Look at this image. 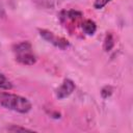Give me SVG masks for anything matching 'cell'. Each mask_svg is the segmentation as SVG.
I'll use <instances>...</instances> for the list:
<instances>
[{
    "label": "cell",
    "instance_id": "obj_3",
    "mask_svg": "<svg viewBox=\"0 0 133 133\" xmlns=\"http://www.w3.org/2000/svg\"><path fill=\"white\" fill-rule=\"evenodd\" d=\"M38 32H39V35L44 39H46L47 42L51 43L55 47H58L59 49H62L63 50V49H66L70 46V43L65 38L55 35L52 31H49L47 29H38Z\"/></svg>",
    "mask_w": 133,
    "mask_h": 133
},
{
    "label": "cell",
    "instance_id": "obj_9",
    "mask_svg": "<svg viewBox=\"0 0 133 133\" xmlns=\"http://www.w3.org/2000/svg\"><path fill=\"white\" fill-rule=\"evenodd\" d=\"M112 91H113L112 87L109 86V85H106V86H104V87L102 88V90H101V95H102V97H103L104 99H107L108 97L111 96Z\"/></svg>",
    "mask_w": 133,
    "mask_h": 133
},
{
    "label": "cell",
    "instance_id": "obj_11",
    "mask_svg": "<svg viewBox=\"0 0 133 133\" xmlns=\"http://www.w3.org/2000/svg\"><path fill=\"white\" fill-rule=\"evenodd\" d=\"M111 0H95L94 1V7L96 9H101L103 8L108 2H110Z\"/></svg>",
    "mask_w": 133,
    "mask_h": 133
},
{
    "label": "cell",
    "instance_id": "obj_5",
    "mask_svg": "<svg viewBox=\"0 0 133 133\" xmlns=\"http://www.w3.org/2000/svg\"><path fill=\"white\" fill-rule=\"evenodd\" d=\"M81 19H82V12H80L78 10H74V9L63 10L60 14V21L63 24L72 23L75 26V24H77Z\"/></svg>",
    "mask_w": 133,
    "mask_h": 133
},
{
    "label": "cell",
    "instance_id": "obj_10",
    "mask_svg": "<svg viewBox=\"0 0 133 133\" xmlns=\"http://www.w3.org/2000/svg\"><path fill=\"white\" fill-rule=\"evenodd\" d=\"M7 130L8 131H11V132H25V131L31 132L32 131L31 129H27V128H24V127H19V126H16V125H12V126L8 127Z\"/></svg>",
    "mask_w": 133,
    "mask_h": 133
},
{
    "label": "cell",
    "instance_id": "obj_1",
    "mask_svg": "<svg viewBox=\"0 0 133 133\" xmlns=\"http://www.w3.org/2000/svg\"><path fill=\"white\" fill-rule=\"evenodd\" d=\"M0 105L19 113H27L32 108L28 99L10 92H0Z\"/></svg>",
    "mask_w": 133,
    "mask_h": 133
},
{
    "label": "cell",
    "instance_id": "obj_4",
    "mask_svg": "<svg viewBox=\"0 0 133 133\" xmlns=\"http://www.w3.org/2000/svg\"><path fill=\"white\" fill-rule=\"evenodd\" d=\"M75 88H76V85L71 79H64L62 84L56 89V97L59 100L64 99L69 97L75 90Z\"/></svg>",
    "mask_w": 133,
    "mask_h": 133
},
{
    "label": "cell",
    "instance_id": "obj_8",
    "mask_svg": "<svg viewBox=\"0 0 133 133\" xmlns=\"http://www.w3.org/2000/svg\"><path fill=\"white\" fill-rule=\"evenodd\" d=\"M12 88V84L11 82L2 74L0 73V89H5V90H9Z\"/></svg>",
    "mask_w": 133,
    "mask_h": 133
},
{
    "label": "cell",
    "instance_id": "obj_7",
    "mask_svg": "<svg viewBox=\"0 0 133 133\" xmlns=\"http://www.w3.org/2000/svg\"><path fill=\"white\" fill-rule=\"evenodd\" d=\"M114 46V38H113V35L111 33H107L106 36H105V39H104V44H103V49L108 52L110 51Z\"/></svg>",
    "mask_w": 133,
    "mask_h": 133
},
{
    "label": "cell",
    "instance_id": "obj_2",
    "mask_svg": "<svg viewBox=\"0 0 133 133\" xmlns=\"http://www.w3.org/2000/svg\"><path fill=\"white\" fill-rule=\"evenodd\" d=\"M16 60L23 65H32L36 62V57L32 51V46L29 42H21L12 46Z\"/></svg>",
    "mask_w": 133,
    "mask_h": 133
},
{
    "label": "cell",
    "instance_id": "obj_6",
    "mask_svg": "<svg viewBox=\"0 0 133 133\" xmlns=\"http://www.w3.org/2000/svg\"><path fill=\"white\" fill-rule=\"evenodd\" d=\"M81 28L85 34L92 35V34H95V32L97 30V25L92 20H84L81 23Z\"/></svg>",
    "mask_w": 133,
    "mask_h": 133
},
{
    "label": "cell",
    "instance_id": "obj_12",
    "mask_svg": "<svg viewBox=\"0 0 133 133\" xmlns=\"http://www.w3.org/2000/svg\"><path fill=\"white\" fill-rule=\"evenodd\" d=\"M5 16H6V14H5V9H4L3 5L0 3V19L5 18Z\"/></svg>",
    "mask_w": 133,
    "mask_h": 133
}]
</instances>
